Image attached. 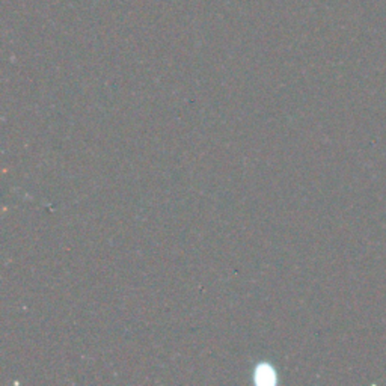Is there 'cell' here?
I'll return each instance as SVG.
<instances>
[{
	"mask_svg": "<svg viewBox=\"0 0 386 386\" xmlns=\"http://www.w3.org/2000/svg\"><path fill=\"white\" fill-rule=\"evenodd\" d=\"M263 368V372H258V374H256V381H260L263 379L260 383H272L275 381V374L270 372L269 367H261Z\"/></svg>",
	"mask_w": 386,
	"mask_h": 386,
	"instance_id": "6da1fadb",
	"label": "cell"
}]
</instances>
